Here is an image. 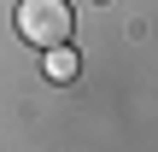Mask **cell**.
<instances>
[{"instance_id": "1", "label": "cell", "mask_w": 158, "mask_h": 152, "mask_svg": "<svg viewBox=\"0 0 158 152\" xmlns=\"http://www.w3.org/2000/svg\"><path fill=\"white\" fill-rule=\"evenodd\" d=\"M70 29H76V12H70V0H18V35L29 41V47H59V41H70Z\"/></svg>"}, {"instance_id": "2", "label": "cell", "mask_w": 158, "mask_h": 152, "mask_svg": "<svg viewBox=\"0 0 158 152\" xmlns=\"http://www.w3.org/2000/svg\"><path fill=\"white\" fill-rule=\"evenodd\" d=\"M47 76H53V82H70V76H76V53H70V41L47 47Z\"/></svg>"}]
</instances>
